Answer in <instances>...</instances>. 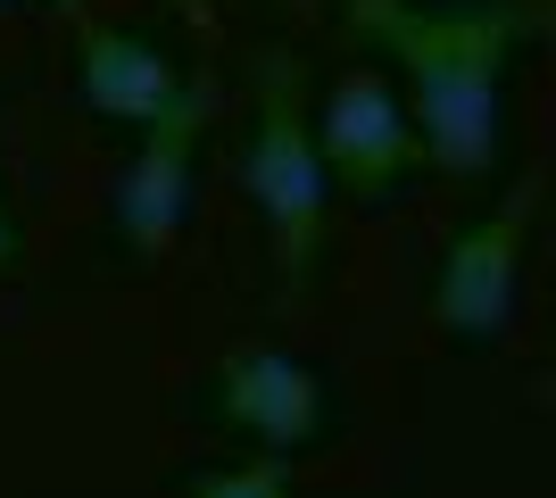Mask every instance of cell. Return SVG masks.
<instances>
[{
	"label": "cell",
	"instance_id": "obj_9",
	"mask_svg": "<svg viewBox=\"0 0 556 498\" xmlns=\"http://www.w3.org/2000/svg\"><path fill=\"white\" fill-rule=\"evenodd\" d=\"M17 266V208H9V175H0V274Z\"/></svg>",
	"mask_w": 556,
	"mask_h": 498
},
{
	"label": "cell",
	"instance_id": "obj_3",
	"mask_svg": "<svg viewBox=\"0 0 556 498\" xmlns=\"http://www.w3.org/2000/svg\"><path fill=\"white\" fill-rule=\"evenodd\" d=\"M532 216H540V175L523 166L507 183V200L490 216H473L441 258V283H432V324L457 341V349H498L515 324V299H523V250H532Z\"/></svg>",
	"mask_w": 556,
	"mask_h": 498
},
{
	"label": "cell",
	"instance_id": "obj_6",
	"mask_svg": "<svg viewBox=\"0 0 556 498\" xmlns=\"http://www.w3.org/2000/svg\"><path fill=\"white\" fill-rule=\"evenodd\" d=\"M208 424H225L232 440L266 457H300L332 432V382L275 341H241L208 374Z\"/></svg>",
	"mask_w": 556,
	"mask_h": 498
},
{
	"label": "cell",
	"instance_id": "obj_4",
	"mask_svg": "<svg viewBox=\"0 0 556 498\" xmlns=\"http://www.w3.org/2000/svg\"><path fill=\"white\" fill-rule=\"evenodd\" d=\"M307 133H316L325 183L349 191L357 208H382V200H391V191L424 166V142H416L407 100H399L391 75H374V67L332 75L325 92L307 100Z\"/></svg>",
	"mask_w": 556,
	"mask_h": 498
},
{
	"label": "cell",
	"instance_id": "obj_5",
	"mask_svg": "<svg viewBox=\"0 0 556 498\" xmlns=\"http://www.w3.org/2000/svg\"><path fill=\"white\" fill-rule=\"evenodd\" d=\"M208 75L184 67V92L166 100L159 117L141 125V150L125 158V175H116V241L134 250V258H166L175 241H184L191 225V191H200V142H208Z\"/></svg>",
	"mask_w": 556,
	"mask_h": 498
},
{
	"label": "cell",
	"instance_id": "obj_1",
	"mask_svg": "<svg viewBox=\"0 0 556 498\" xmlns=\"http://www.w3.org/2000/svg\"><path fill=\"white\" fill-rule=\"evenodd\" d=\"M341 17L399 67L424 158L473 183L507 158V84L540 42V0H341Z\"/></svg>",
	"mask_w": 556,
	"mask_h": 498
},
{
	"label": "cell",
	"instance_id": "obj_2",
	"mask_svg": "<svg viewBox=\"0 0 556 498\" xmlns=\"http://www.w3.org/2000/svg\"><path fill=\"white\" fill-rule=\"evenodd\" d=\"M241 200L257 208L275 283L307 291V274L325 258L332 183H325V158H316V133H307V67L282 50L257 67V108H250V133H241Z\"/></svg>",
	"mask_w": 556,
	"mask_h": 498
},
{
	"label": "cell",
	"instance_id": "obj_11",
	"mask_svg": "<svg viewBox=\"0 0 556 498\" xmlns=\"http://www.w3.org/2000/svg\"><path fill=\"white\" fill-rule=\"evenodd\" d=\"M0 9H67V0H0Z\"/></svg>",
	"mask_w": 556,
	"mask_h": 498
},
{
	"label": "cell",
	"instance_id": "obj_10",
	"mask_svg": "<svg viewBox=\"0 0 556 498\" xmlns=\"http://www.w3.org/2000/svg\"><path fill=\"white\" fill-rule=\"evenodd\" d=\"M175 17H184L191 34H208V25H216V9H208V0H175Z\"/></svg>",
	"mask_w": 556,
	"mask_h": 498
},
{
	"label": "cell",
	"instance_id": "obj_8",
	"mask_svg": "<svg viewBox=\"0 0 556 498\" xmlns=\"http://www.w3.org/2000/svg\"><path fill=\"white\" fill-rule=\"evenodd\" d=\"M175 498H291V457H216V465H184Z\"/></svg>",
	"mask_w": 556,
	"mask_h": 498
},
{
	"label": "cell",
	"instance_id": "obj_7",
	"mask_svg": "<svg viewBox=\"0 0 556 498\" xmlns=\"http://www.w3.org/2000/svg\"><path fill=\"white\" fill-rule=\"evenodd\" d=\"M175 92H184V67H175L150 34H134V25H84V34H75V100H84L92 117L141 133Z\"/></svg>",
	"mask_w": 556,
	"mask_h": 498
}]
</instances>
